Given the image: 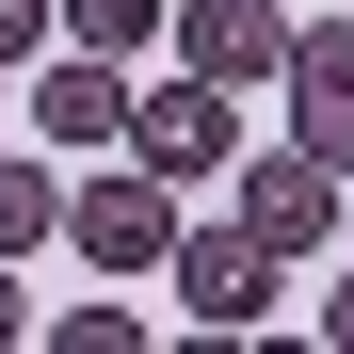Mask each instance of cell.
Here are the masks:
<instances>
[{"instance_id": "6da1fadb", "label": "cell", "mask_w": 354, "mask_h": 354, "mask_svg": "<svg viewBox=\"0 0 354 354\" xmlns=\"http://www.w3.org/2000/svg\"><path fill=\"white\" fill-rule=\"evenodd\" d=\"M177 322L194 338H242V322H274V290H290V258L258 242V225H177Z\"/></svg>"}, {"instance_id": "7a4b0ae2", "label": "cell", "mask_w": 354, "mask_h": 354, "mask_svg": "<svg viewBox=\"0 0 354 354\" xmlns=\"http://www.w3.org/2000/svg\"><path fill=\"white\" fill-rule=\"evenodd\" d=\"M129 161H161V177H209V161H242V81H209V65L145 81V97H129Z\"/></svg>"}, {"instance_id": "3957f363", "label": "cell", "mask_w": 354, "mask_h": 354, "mask_svg": "<svg viewBox=\"0 0 354 354\" xmlns=\"http://www.w3.org/2000/svg\"><path fill=\"white\" fill-rule=\"evenodd\" d=\"M65 242H81L97 274H161V258H177V177H161V161L81 177V194H65Z\"/></svg>"}, {"instance_id": "277c9868", "label": "cell", "mask_w": 354, "mask_h": 354, "mask_svg": "<svg viewBox=\"0 0 354 354\" xmlns=\"http://www.w3.org/2000/svg\"><path fill=\"white\" fill-rule=\"evenodd\" d=\"M32 145H129V48H32Z\"/></svg>"}, {"instance_id": "5b68a950", "label": "cell", "mask_w": 354, "mask_h": 354, "mask_svg": "<svg viewBox=\"0 0 354 354\" xmlns=\"http://www.w3.org/2000/svg\"><path fill=\"white\" fill-rule=\"evenodd\" d=\"M242 225H258L274 258H322V242H338V161H306V145L242 161Z\"/></svg>"}, {"instance_id": "8992f818", "label": "cell", "mask_w": 354, "mask_h": 354, "mask_svg": "<svg viewBox=\"0 0 354 354\" xmlns=\"http://www.w3.org/2000/svg\"><path fill=\"white\" fill-rule=\"evenodd\" d=\"M290 145L354 177V32H338V17H306V32H290Z\"/></svg>"}, {"instance_id": "52a82bcc", "label": "cell", "mask_w": 354, "mask_h": 354, "mask_svg": "<svg viewBox=\"0 0 354 354\" xmlns=\"http://www.w3.org/2000/svg\"><path fill=\"white\" fill-rule=\"evenodd\" d=\"M177 65H209V81H290V0H177Z\"/></svg>"}, {"instance_id": "ba28073f", "label": "cell", "mask_w": 354, "mask_h": 354, "mask_svg": "<svg viewBox=\"0 0 354 354\" xmlns=\"http://www.w3.org/2000/svg\"><path fill=\"white\" fill-rule=\"evenodd\" d=\"M48 209H65V194H48V145H32V161H0V258H32V242H48Z\"/></svg>"}, {"instance_id": "9c48e42d", "label": "cell", "mask_w": 354, "mask_h": 354, "mask_svg": "<svg viewBox=\"0 0 354 354\" xmlns=\"http://www.w3.org/2000/svg\"><path fill=\"white\" fill-rule=\"evenodd\" d=\"M65 32H81V48H145V32H161V0H65Z\"/></svg>"}, {"instance_id": "30bf717a", "label": "cell", "mask_w": 354, "mask_h": 354, "mask_svg": "<svg viewBox=\"0 0 354 354\" xmlns=\"http://www.w3.org/2000/svg\"><path fill=\"white\" fill-rule=\"evenodd\" d=\"M48 338H65V354H145V322H129V306H65Z\"/></svg>"}, {"instance_id": "8fae6325", "label": "cell", "mask_w": 354, "mask_h": 354, "mask_svg": "<svg viewBox=\"0 0 354 354\" xmlns=\"http://www.w3.org/2000/svg\"><path fill=\"white\" fill-rule=\"evenodd\" d=\"M48 32H65V0H0V65H32Z\"/></svg>"}, {"instance_id": "7c38bea8", "label": "cell", "mask_w": 354, "mask_h": 354, "mask_svg": "<svg viewBox=\"0 0 354 354\" xmlns=\"http://www.w3.org/2000/svg\"><path fill=\"white\" fill-rule=\"evenodd\" d=\"M17 338H32V306H17V258H0V354H17Z\"/></svg>"}, {"instance_id": "4fadbf2b", "label": "cell", "mask_w": 354, "mask_h": 354, "mask_svg": "<svg viewBox=\"0 0 354 354\" xmlns=\"http://www.w3.org/2000/svg\"><path fill=\"white\" fill-rule=\"evenodd\" d=\"M322 338H338V354H354V290H322Z\"/></svg>"}, {"instance_id": "5bb4252c", "label": "cell", "mask_w": 354, "mask_h": 354, "mask_svg": "<svg viewBox=\"0 0 354 354\" xmlns=\"http://www.w3.org/2000/svg\"><path fill=\"white\" fill-rule=\"evenodd\" d=\"M338 242H354V177H338Z\"/></svg>"}]
</instances>
